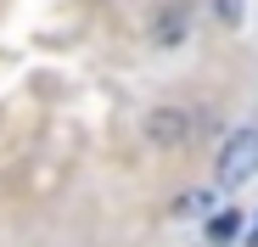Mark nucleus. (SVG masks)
Wrapping results in <instances>:
<instances>
[{"instance_id": "7ed1b4c3", "label": "nucleus", "mask_w": 258, "mask_h": 247, "mask_svg": "<svg viewBox=\"0 0 258 247\" xmlns=\"http://www.w3.org/2000/svg\"><path fill=\"white\" fill-rule=\"evenodd\" d=\"M152 34H157V45H174V39H185V6H163Z\"/></svg>"}, {"instance_id": "39448f33", "label": "nucleus", "mask_w": 258, "mask_h": 247, "mask_svg": "<svg viewBox=\"0 0 258 247\" xmlns=\"http://www.w3.org/2000/svg\"><path fill=\"white\" fill-rule=\"evenodd\" d=\"M236 12H241V0H219V17H225V23H241Z\"/></svg>"}, {"instance_id": "f257e3e1", "label": "nucleus", "mask_w": 258, "mask_h": 247, "mask_svg": "<svg viewBox=\"0 0 258 247\" xmlns=\"http://www.w3.org/2000/svg\"><path fill=\"white\" fill-rule=\"evenodd\" d=\"M252 174H258V130H236V135H225L219 157H213V186L236 191V186H247Z\"/></svg>"}, {"instance_id": "423d86ee", "label": "nucleus", "mask_w": 258, "mask_h": 247, "mask_svg": "<svg viewBox=\"0 0 258 247\" xmlns=\"http://www.w3.org/2000/svg\"><path fill=\"white\" fill-rule=\"evenodd\" d=\"M247 247H258V219H252V236H247Z\"/></svg>"}, {"instance_id": "20e7f679", "label": "nucleus", "mask_w": 258, "mask_h": 247, "mask_svg": "<svg viewBox=\"0 0 258 247\" xmlns=\"http://www.w3.org/2000/svg\"><path fill=\"white\" fill-rule=\"evenodd\" d=\"M236 236H241V214H236V208H225V214H213V219H208V241H219V247H225V241H236Z\"/></svg>"}, {"instance_id": "f03ea898", "label": "nucleus", "mask_w": 258, "mask_h": 247, "mask_svg": "<svg viewBox=\"0 0 258 247\" xmlns=\"http://www.w3.org/2000/svg\"><path fill=\"white\" fill-rule=\"evenodd\" d=\"M146 130H152V141H185L191 135V118L185 112H174V107H163V112H152V124H146Z\"/></svg>"}]
</instances>
